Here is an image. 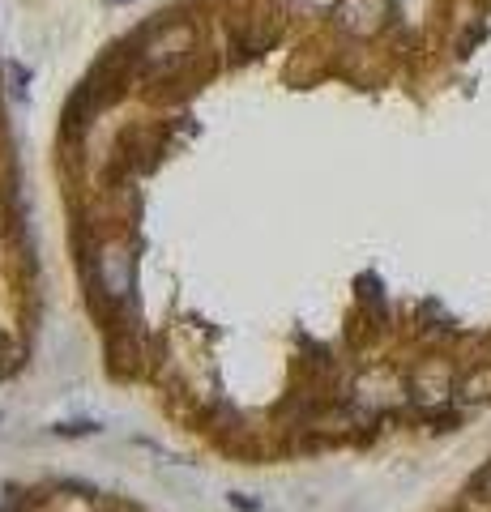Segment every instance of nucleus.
<instances>
[{
  "instance_id": "f257e3e1",
  "label": "nucleus",
  "mask_w": 491,
  "mask_h": 512,
  "mask_svg": "<svg viewBox=\"0 0 491 512\" xmlns=\"http://www.w3.org/2000/svg\"><path fill=\"white\" fill-rule=\"evenodd\" d=\"M193 52H197V26L193 22H171V26H163L158 35H150L146 43H141V69L167 73L184 60H193Z\"/></svg>"
},
{
  "instance_id": "f03ea898",
  "label": "nucleus",
  "mask_w": 491,
  "mask_h": 512,
  "mask_svg": "<svg viewBox=\"0 0 491 512\" xmlns=\"http://www.w3.org/2000/svg\"><path fill=\"white\" fill-rule=\"evenodd\" d=\"M393 18V0H338L334 22L351 39H376Z\"/></svg>"
},
{
  "instance_id": "7ed1b4c3",
  "label": "nucleus",
  "mask_w": 491,
  "mask_h": 512,
  "mask_svg": "<svg viewBox=\"0 0 491 512\" xmlns=\"http://www.w3.org/2000/svg\"><path fill=\"white\" fill-rule=\"evenodd\" d=\"M94 282H99V295L107 299H124L133 291V248L129 244H107L99 265H94Z\"/></svg>"
},
{
  "instance_id": "20e7f679",
  "label": "nucleus",
  "mask_w": 491,
  "mask_h": 512,
  "mask_svg": "<svg viewBox=\"0 0 491 512\" xmlns=\"http://www.w3.org/2000/svg\"><path fill=\"white\" fill-rule=\"evenodd\" d=\"M449 393H453V372H449L445 359H427V363H419L415 372H410V397H415L423 410L440 406Z\"/></svg>"
},
{
  "instance_id": "39448f33",
  "label": "nucleus",
  "mask_w": 491,
  "mask_h": 512,
  "mask_svg": "<svg viewBox=\"0 0 491 512\" xmlns=\"http://www.w3.org/2000/svg\"><path fill=\"white\" fill-rule=\"evenodd\" d=\"M453 397H457L462 406H483V402H491V363L470 367V372L453 384Z\"/></svg>"
},
{
  "instance_id": "423d86ee",
  "label": "nucleus",
  "mask_w": 491,
  "mask_h": 512,
  "mask_svg": "<svg viewBox=\"0 0 491 512\" xmlns=\"http://www.w3.org/2000/svg\"><path fill=\"white\" fill-rule=\"evenodd\" d=\"M235 47H240V52L244 56H252V52H265V47L269 43H274L278 39V30H265V26H252V30H235Z\"/></svg>"
},
{
  "instance_id": "0eeeda50",
  "label": "nucleus",
  "mask_w": 491,
  "mask_h": 512,
  "mask_svg": "<svg viewBox=\"0 0 491 512\" xmlns=\"http://www.w3.org/2000/svg\"><path fill=\"white\" fill-rule=\"evenodd\" d=\"M470 491H474V495H479V500H487V504H491V461H487V466H483L479 474H474V483H470Z\"/></svg>"
},
{
  "instance_id": "6e6552de",
  "label": "nucleus",
  "mask_w": 491,
  "mask_h": 512,
  "mask_svg": "<svg viewBox=\"0 0 491 512\" xmlns=\"http://www.w3.org/2000/svg\"><path fill=\"white\" fill-rule=\"evenodd\" d=\"M56 431H65V436H86V431H94L90 423H69V427H56Z\"/></svg>"
}]
</instances>
